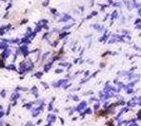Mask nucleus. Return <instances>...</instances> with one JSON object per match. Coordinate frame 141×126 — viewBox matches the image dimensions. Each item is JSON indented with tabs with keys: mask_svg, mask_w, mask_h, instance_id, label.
Returning a JSON list of instances; mask_svg holds the SVG:
<instances>
[{
	"mask_svg": "<svg viewBox=\"0 0 141 126\" xmlns=\"http://www.w3.org/2000/svg\"><path fill=\"white\" fill-rule=\"evenodd\" d=\"M117 104H112V106L108 107V108H103V109H100L95 112V115H94V119L97 120V119H100V118H109L111 116H113L115 113V110H114V107L117 106Z\"/></svg>",
	"mask_w": 141,
	"mask_h": 126,
	"instance_id": "obj_1",
	"label": "nucleus"
},
{
	"mask_svg": "<svg viewBox=\"0 0 141 126\" xmlns=\"http://www.w3.org/2000/svg\"><path fill=\"white\" fill-rule=\"evenodd\" d=\"M114 121H113V120H110V121H108L107 122V124H105V126H114Z\"/></svg>",
	"mask_w": 141,
	"mask_h": 126,
	"instance_id": "obj_2",
	"label": "nucleus"
},
{
	"mask_svg": "<svg viewBox=\"0 0 141 126\" xmlns=\"http://www.w3.org/2000/svg\"><path fill=\"white\" fill-rule=\"evenodd\" d=\"M139 117H141V111H140V112H139Z\"/></svg>",
	"mask_w": 141,
	"mask_h": 126,
	"instance_id": "obj_3",
	"label": "nucleus"
}]
</instances>
